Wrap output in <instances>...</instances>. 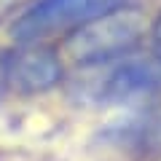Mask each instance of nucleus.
Listing matches in <instances>:
<instances>
[{"instance_id":"6","label":"nucleus","mask_w":161,"mask_h":161,"mask_svg":"<svg viewBox=\"0 0 161 161\" xmlns=\"http://www.w3.org/2000/svg\"><path fill=\"white\" fill-rule=\"evenodd\" d=\"M150 43H153L156 57L161 59V14L153 19V27H150Z\"/></svg>"},{"instance_id":"8","label":"nucleus","mask_w":161,"mask_h":161,"mask_svg":"<svg viewBox=\"0 0 161 161\" xmlns=\"http://www.w3.org/2000/svg\"><path fill=\"white\" fill-rule=\"evenodd\" d=\"M3 89H6V80H3V54H0V94H3Z\"/></svg>"},{"instance_id":"7","label":"nucleus","mask_w":161,"mask_h":161,"mask_svg":"<svg viewBox=\"0 0 161 161\" xmlns=\"http://www.w3.org/2000/svg\"><path fill=\"white\" fill-rule=\"evenodd\" d=\"M24 3H27V0H0V22L8 19L19 6H24Z\"/></svg>"},{"instance_id":"3","label":"nucleus","mask_w":161,"mask_h":161,"mask_svg":"<svg viewBox=\"0 0 161 161\" xmlns=\"http://www.w3.org/2000/svg\"><path fill=\"white\" fill-rule=\"evenodd\" d=\"M124 6L129 0H35L14 22L11 35L16 43H46Z\"/></svg>"},{"instance_id":"4","label":"nucleus","mask_w":161,"mask_h":161,"mask_svg":"<svg viewBox=\"0 0 161 161\" xmlns=\"http://www.w3.org/2000/svg\"><path fill=\"white\" fill-rule=\"evenodd\" d=\"M64 75L59 54L46 43H19L3 54V80L16 94H40L54 89Z\"/></svg>"},{"instance_id":"2","label":"nucleus","mask_w":161,"mask_h":161,"mask_svg":"<svg viewBox=\"0 0 161 161\" xmlns=\"http://www.w3.org/2000/svg\"><path fill=\"white\" fill-rule=\"evenodd\" d=\"M145 16L124 6L92 19L64 38V54L78 67H97L124 59L140 46L145 35Z\"/></svg>"},{"instance_id":"1","label":"nucleus","mask_w":161,"mask_h":161,"mask_svg":"<svg viewBox=\"0 0 161 161\" xmlns=\"http://www.w3.org/2000/svg\"><path fill=\"white\" fill-rule=\"evenodd\" d=\"M86 70V75L75 80V97L86 105L113 108V105L142 102L161 94L158 57H124Z\"/></svg>"},{"instance_id":"5","label":"nucleus","mask_w":161,"mask_h":161,"mask_svg":"<svg viewBox=\"0 0 161 161\" xmlns=\"http://www.w3.org/2000/svg\"><path fill=\"white\" fill-rule=\"evenodd\" d=\"M105 137L134 156H158L161 153V113H142L137 118L110 124Z\"/></svg>"}]
</instances>
